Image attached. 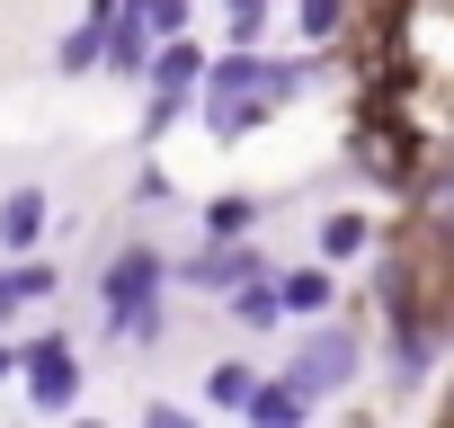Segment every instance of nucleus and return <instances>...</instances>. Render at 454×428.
Wrapping results in <instances>:
<instances>
[{"mask_svg": "<svg viewBox=\"0 0 454 428\" xmlns=\"http://www.w3.org/2000/svg\"><path fill=\"white\" fill-rule=\"evenodd\" d=\"M303 90H312V63H294V54H259V45H223V54L205 63L196 125H205L214 143H250V134L277 125Z\"/></svg>", "mask_w": 454, "mask_h": 428, "instance_id": "1", "label": "nucleus"}, {"mask_svg": "<svg viewBox=\"0 0 454 428\" xmlns=\"http://www.w3.org/2000/svg\"><path fill=\"white\" fill-rule=\"evenodd\" d=\"M356 375H365V321H303V330H294L286 384H294L303 401H339Z\"/></svg>", "mask_w": 454, "mask_h": 428, "instance_id": "2", "label": "nucleus"}, {"mask_svg": "<svg viewBox=\"0 0 454 428\" xmlns=\"http://www.w3.org/2000/svg\"><path fill=\"white\" fill-rule=\"evenodd\" d=\"M169 277H178V286H196V295H214V304H232L241 286H268L277 268H268V250H259V242H196L187 259H169Z\"/></svg>", "mask_w": 454, "mask_h": 428, "instance_id": "3", "label": "nucleus"}, {"mask_svg": "<svg viewBox=\"0 0 454 428\" xmlns=\"http://www.w3.org/2000/svg\"><path fill=\"white\" fill-rule=\"evenodd\" d=\"M160 286H169V259H160L152 242H125V250L98 268V313H107V330L134 321L143 304H160Z\"/></svg>", "mask_w": 454, "mask_h": 428, "instance_id": "4", "label": "nucleus"}, {"mask_svg": "<svg viewBox=\"0 0 454 428\" xmlns=\"http://www.w3.org/2000/svg\"><path fill=\"white\" fill-rule=\"evenodd\" d=\"M27 401L45 410V419H63V410H81V348L63 339V330H36L27 339Z\"/></svg>", "mask_w": 454, "mask_h": 428, "instance_id": "5", "label": "nucleus"}, {"mask_svg": "<svg viewBox=\"0 0 454 428\" xmlns=\"http://www.w3.org/2000/svg\"><path fill=\"white\" fill-rule=\"evenodd\" d=\"M410 242H419L436 268H454V161H436V170L410 187Z\"/></svg>", "mask_w": 454, "mask_h": 428, "instance_id": "6", "label": "nucleus"}, {"mask_svg": "<svg viewBox=\"0 0 454 428\" xmlns=\"http://www.w3.org/2000/svg\"><path fill=\"white\" fill-rule=\"evenodd\" d=\"M54 233V196L36 187V178H19V187H0V259H36V242Z\"/></svg>", "mask_w": 454, "mask_h": 428, "instance_id": "7", "label": "nucleus"}, {"mask_svg": "<svg viewBox=\"0 0 454 428\" xmlns=\"http://www.w3.org/2000/svg\"><path fill=\"white\" fill-rule=\"evenodd\" d=\"M348 143H356V170H365L374 187H419V178H427V170L410 161V134H401V125H383V116H374V125H356Z\"/></svg>", "mask_w": 454, "mask_h": 428, "instance_id": "8", "label": "nucleus"}, {"mask_svg": "<svg viewBox=\"0 0 454 428\" xmlns=\"http://www.w3.org/2000/svg\"><path fill=\"white\" fill-rule=\"evenodd\" d=\"M205 45L196 36H169V45H152V72H143V90H160V99H196L205 90Z\"/></svg>", "mask_w": 454, "mask_h": 428, "instance_id": "9", "label": "nucleus"}, {"mask_svg": "<svg viewBox=\"0 0 454 428\" xmlns=\"http://www.w3.org/2000/svg\"><path fill=\"white\" fill-rule=\"evenodd\" d=\"M277 304H286V321H330V304H339V277H330L321 259H303V268H277Z\"/></svg>", "mask_w": 454, "mask_h": 428, "instance_id": "10", "label": "nucleus"}, {"mask_svg": "<svg viewBox=\"0 0 454 428\" xmlns=\"http://www.w3.org/2000/svg\"><path fill=\"white\" fill-rule=\"evenodd\" d=\"M259 214H268V205H259L250 187H223V196L196 205V224H205V242H259Z\"/></svg>", "mask_w": 454, "mask_h": 428, "instance_id": "11", "label": "nucleus"}, {"mask_svg": "<svg viewBox=\"0 0 454 428\" xmlns=\"http://www.w3.org/2000/svg\"><path fill=\"white\" fill-rule=\"evenodd\" d=\"M374 250V214L365 205H330L321 214V268H348V259H365Z\"/></svg>", "mask_w": 454, "mask_h": 428, "instance_id": "12", "label": "nucleus"}, {"mask_svg": "<svg viewBox=\"0 0 454 428\" xmlns=\"http://www.w3.org/2000/svg\"><path fill=\"white\" fill-rule=\"evenodd\" d=\"M436 339H445V330H427V321H392V392H419V384H427Z\"/></svg>", "mask_w": 454, "mask_h": 428, "instance_id": "13", "label": "nucleus"}, {"mask_svg": "<svg viewBox=\"0 0 454 428\" xmlns=\"http://www.w3.org/2000/svg\"><path fill=\"white\" fill-rule=\"evenodd\" d=\"M259 384H268V375H259L250 357H214V366H205V401H214V410H250Z\"/></svg>", "mask_w": 454, "mask_h": 428, "instance_id": "14", "label": "nucleus"}, {"mask_svg": "<svg viewBox=\"0 0 454 428\" xmlns=\"http://www.w3.org/2000/svg\"><path fill=\"white\" fill-rule=\"evenodd\" d=\"M303 419H312V401H303L286 375H268V384H259V401L241 410V428H303Z\"/></svg>", "mask_w": 454, "mask_h": 428, "instance_id": "15", "label": "nucleus"}, {"mask_svg": "<svg viewBox=\"0 0 454 428\" xmlns=\"http://www.w3.org/2000/svg\"><path fill=\"white\" fill-rule=\"evenodd\" d=\"M54 72H63V81H81V72H107V28H98V19L63 28V45H54Z\"/></svg>", "mask_w": 454, "mask_h": 428, "instance_id": "16", "label": "nucleus"}, {"mask_svg": "<svg viewBox=\"0 0 454 428\" xmlns=\"http://www.w3.org/2000/svg\"><path fill=\"white\" fill-rule=\"evenodd\" d=\"M107 72H116V81H143V72H152V28H143L134 10L107 28Z\"/></svg>", "mask_w": 454, "mask_h": 428, "instance_id": "17", "label": "nucleus"}, {"mask_svg": "<svg viewBox=\"0 0 454 428\" xmlns=\"http://www.w3.org/2000/svg\"><path fill=\"white\" fill-rule=\"evenodd\" d=\"M348 19H356V0H294V36L303 45H339Z\"/></svg>", "mask_w": 454, "mask_h": 428, "instance_id": "18", "label": "nucleus"}, {"mask_svg": "<svg viewBox=\"0 0 454 428\" xmlns=\"http://www.w3.org/2000/svg\"><path fill=\"white\" fill-rule=\"evenodd\" d=\"M214 10H223V45H259L286 0H214Z\"/></svg>", "mask_w": 454, "mask_h": 428, "instance_id": "19", "label": "nucleus"}, {"mask_svg": "<svg viewBox=\"0 0 454 428\" xmlns=\"http://www.w3.org/2000/svg\"><path fill=\"white\" fill-rule=\"evenodd\" d=\"M125 10L152 28V45H169V36H187V28H196V0H125Z\"/></svg>", "mask_w": 454, "mask_h": 428, "instance_id": "20", "label": "nucleus"}, {"mask_svg": "<svg viewBox=\"0 0 454 428\" xmlns=\"http://www.w3.org/2000/svg\"><path fill=\"white\" fill-rule=\"evenodd\" d=\"M232 321H241V330H277V321H286L277 277H268V286H241V295H232Z\"/></svg>", "mask_w": 454, "mask_h": 428, "instance_id": "21", "label": "nucleus"}, {"mask_svg": "<svg viewBox=\"0 0 454 428\" xmlns=\"http://www.w3.org/2000/svg\"><path fill=\"white\" fill-rule=\"evenodd\" d=\"M107 339H125V348H143V357H152V348L169 339V304H143V313H134V321H116Z\"/></svg>", "mask_w": 454, "mask_h": 428, "instance_id": "22", "label": "nucleus"}, {"mask_svg": "<svg viewBox=\"0 0 454 428\" xmlns=\"http://www.w3.org/2000/svg\"><path fill=\"white\" fill-rule=\"evenodd\" d=\"M178 116H196V99H160V90H143V143H160Z\"/></svg>", "mask_w": 454, "mask_h": 428, "instance_id": "23", "label": "nucleus"}, {"mask_svg": "<svg viewBox=\"0 0 454 428\" xmlns=\"http://www.w3.org/2000/svg\"><path fill=\"white\" fill-rule=\"evenodd\" d=\"M10 277H19V304H54V295H63V277H54L45 259H10Z\"/></svg>", "mask_w": 454, "mask_h": 428, "instance_id": "24", "label": "nucleus"}, {"mask_svg": "<svg viewBox=\"0 0 454 428\" xmlns=\"http://www.w3.org/2000/svg\"><path fill=\"white\" fill-rule=\"evenodd\" d=\"M125 196H134V205H169V196H178V178H169V170H160V161H143V170H134V187H125Z\"/></svg>", "mask_w": 454, "mask_h": 428, "instance_id": "25", "label": "nucleus"}, {"mask_svg": "<svg viewBox=\"0 0 454 428\" xmlns=\"http://www.w3.org/2000/svg\"><path fill=\"white\" fill-rule=\"evenodd\" d=\"M134 428H205V419H196L187 401H143V419H134Z\"/></svg>", "mask_w": 454, "mask_h": 428, "instance_id": "26", "label": "nucleus"}, {"mask_svg": "<svg viewBox=\"0 0 454 428\" xmlns=\"http://www.w3.org/2000/svg\"><path fill=\"white\" fill-rule=\"evenodd\" d=\"M19 313H27V304H19V277H10V259H0V330H10Z\"/></svg>", "mask_w": 454, "mask_h": 428, "instance_id": "27", "label": "nucleus"}, {"mask_svg": "<svg viewBox=\"0 0 454 428\" xmlns=\"http://www.w3.org/2000/svg\"><path fill=\"white\" fill-rule=\"evenodd\" d=\"M10 375H27V339H10V330H0V384H10Z\"/></svg>", "mask_w": 454, "mask_h": 428, "instance_id": "28", "label": "nucleus"}, {"mask_svg": "<svg viewBox=\"0 0 454 428\" xmlns=\"http://www.w3.org/2000/svg\"><path fill=\"white\" fill-rule=\"evenodd\" d=\"M72 428H107V419H90V410H81V419H72Z\"/></svg>", "mask_w": 454, "mask_h": 428, "instance_id": "29", "label": "nucleus"}, {"mask_svg": "<svg viewBox=\"0 0 454 428\" xmlns=\"http://www.w3.org/2000/svg\"><path fill=\"white\" fill-rule=\"evenodd\" d=\"M286 10H294V0H286Z\"/></svg>", "mask_w": 454, "mask_h": 428, "instance_id": "30", "label": "nucleus"}]
</instances>
